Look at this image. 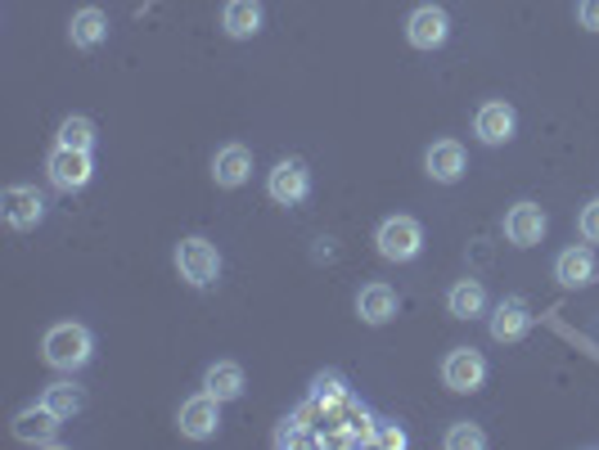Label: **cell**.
Wrapping results in <instances>:
<instances>
[{
    "label": "cell",
    "instance_id": "cell-1",
    "mask_svg": "<svg viewBox=\"0 0 599 450\" xmlns=\"http://www.w3.org/2000/svg\"><path fill=\"white\" fill-rule=\"evenodd\" d=\"M91 352H95V338H91V329H86V324H78V320L50 324V329H46V338H42V356H46V365H50V369H59V374L82 369V365L91 360Z\"/></svg>",
    "mask_w": 599,
    "mask_h": 450
},
{
    "label": "cell",
    "instance_id": "cell-2",
    "mask_svg": "<svg viewBox=\"0 0 599 450\" xmlns=\"http://www.w3.org/2000/svg\"><path fill=\"white\" fill-rule=\"evenodd\" d=\"M176 271H180V280L190 284V288H212L216 275H221V252H216V244L203 239V235L180 239V244H176Z\"/></svg>",
    "mask_w": 599,
    "mask_h": 450
},
{
    "label": "cell",
    "instance_id": "cell-3",
    "mask_svg": "<svg viewBox=\"0 0 599 450\" xmlns=\"http://www.w3.org/2000/svg\"><path fill=\"white\" fill-rule=\"evenodd\" d=\"M374 248L384 261H415L424 252V225L415 216H388L374 230Z\"/></svg>",
    "mask_w": 599,
    "mask_h": 450
},
{
    "label": "cell",
    "instance_id": "cell-4",
    "mask_svg": "<svg viewBox=\"0 0 599 450\" xmlns=\"http://www.w3.org/2000/svg\"><path fill=\"white\" fill-rule=\"evenodd\" d=\"M46 171H50V185L63 194L72 190H86L91 176H95V158L91 149H68V144H55V154L46 158Z\"/></svg>",
    "mask_w": 599,
    "mask_h": 450
},
{
    "label": "cell",
    "instance_id": "cell-5",
    "mask_svg": "<svg viewBox=\"0 0 599 450\" xmlns=\"http://www.w3.org/2000/svg\"><path fill=\"white\" fill-rule=\"evenodd\" d=\"M442 383L451 392H460V396L478 392L486 383V356L478 347H451L442 360Z\"/></svg>",
    "mask_w": 599,
    "mask_h": 450
},
{
    "label": "cell",
    "instance_id": "cell-6",
    "mask_svg": "<svg viewBox=\"0 0 599 450\" xmlns=\"http://www.w3.org/2000/svg\"><path fill=\"white\" fill-rule=\"evenodd\" d=\"M267 194H271L280 208L307 203V194H312V171H307V163H303V158H284V163H275L271 176H267Z\"/></svg>",
    "mask_w": 599,
    "mask_h": 450
},
{
    "label": "cell",
    "instance_id": "cell-7",
    "mask_svg": "<svg viewBox=\"0 0 599 450\" xmlns=\"http://www.w3.org/2000/svg\"><path fill=\"white\" fill-rule=\"evenodd\" d=\"M0 216H5L10 230H36V225L46 221V199H42V190H32V185H10V190L0 194Z\"/></svg>",
    "mask_w": 599,
    "mask_h": 450
},
{
    "label": "cell",
    "instance_id": "cell-8",
    "mask_svg": "<svg viewBox=\"0 0 599 450\" xmlns=\"http://www.w3.org/2000/svg\"><path fill=\"white\" fill-rule=\"evenodd\" d=\"M176 428L180 437H190V441H212L216 428H221V401L212 392H199L180 405V415H176Z\"/></svg>",
    "mask_w": 599,
    "mask_h": 450
},
{
    "label": "cell",
    "instance_id": "cell-9",
    "mask_svg": "<svg viewBox=\"0 0 599 450\" xmlns=\"http://www.w3.org/2000/svg\"><path fill=\"white\" fill-rule=\"evenodd\" d=\"M446 36H451V14L442 5H420L406 19V42L415 50H437V46H446Z\"/></svg>",
    "mask_w": 599,
    "mask_h": 450
},
{
    "label": "cell",
    "instance_id": "cell-10",
    "mask_svg": "<svg viewBox=\"0 0 599 450\" xmlns=\"http://www.w3.org/2000/svg\"><path fill=\"white\" fill-rule=\"evenodd\" d=\"M514 131H518V112H514L505 99H486V104L473 112V135H478L482 144L501 149V144L514 140Z\"/></svg>",
    "mask_w": 599,
    "mask_h": 450
},
{
    "label": "cell",
    "instance_id": "cell-11",
    "mask_svg": "<svg viewBox=\"0 0 599 450\" xmlns=\"http://www.w3.org/2000/svg\"><path fill=\"white\" fill-rule=\"evenodd\" d=\"M545 208L541 203H532V199H522V203H514L509 212H505V239L514 244V248H537L541 239H545Z\"/></svg>",
    "mask_w": 599,
    "mask_h": 450
},
{
    "label": "cell",
    "instance_id": "cell-12",
    "mask_svg": "<svg viewBox=\"0 0 599 450\" xmlns=\"http://www.w3.org/2000/svg\"><path fill=\"white\" fill-rule=\"evenodd\" d=\"M59 415L46 405V401H36V405H23L19 415H14V437L19 441H27V446H55V437H59Z\"/></svg>",
    "mask_w": 599,
    "mask_h": 450
},
{
    "label": "cell",
    "instance_id": "cell-13",
    "mask_svg": "<svg viewBox=\"0 0 599 450\" xmlns=\"http://www.w3.org/2000/svg\"><path fill=\"white\" fill-rule=\"evenodd\" d=\"M595 275H599V261H595L590 244H573V248H564L554 257V280L564 288H586Z\"/></svg>",
    "mask_w": 599,
    "mask_h": 450
},
{
    "label": "cell",
    "instance_id": "cell-14",
    "mask_svg": "<svg viewBox=\"0 0 599 450\" xmlns=\"http://www.w3.org/2000/svg\"><path fill=\"white\" fill-rule=\"evenodd\" d=\"M486 324H492L496 343H518V338L532 333V311L522 297H505V303H496V311L486 316Z\"/></svg>",
    "mask_w": 599,
    "mask_h": 450
},
{
    "label": "cell",
    "instance_id": "cell-15",
    "mask_svg": "<svg viewBox=\"0 0 599 450\" xmlns=\"http://www.w3.org/2000/svg\"><path fill=\"white\" fill-rule=\"evenodd\" d=\"M424 171L437 185H456L465 176V144L460 140H433L428 154H424Z\"/></svg>",
    "mask_w": 599,
    "mask_h": 450
},
{
    "label": "cell",
    "instance_id": "cell-16",
    "mask_svg": "<svg viewBox=\"0 0 599 450\" xmlns=\"http://www.w3.org/2000/svg\"><path fill=\"white\" fill-rule=\"evenodd\" d=\"M252 176V154L244 144H221L216 158H212V180L221 185V190H239V185H248Z\"/></svg>",
    "mask_w": 599,
    "mask_h": 450
},
{
    "label": "cell",
    "instance_id": "cell-17",
    "mask_svg": "<svg viewBox=\"0 0 599 450\" xmlns=\"http://www.w3.org/2000/svg\"><path fill=\"white\" fill-rule=\"evenodd\" d=\"M397 288L392 284H379V280H374V284H365L361 293H356V316L365 320V324H388L392 316H397Z\"/></svg>",
    "mask_w": 599,
    "mask_h": 450
},
{
    "label": "cell",
    "instance_id": "cell-18",
    "mask_svg": "<svg viewBox=\"0 0 599 450\" xmlns=\"http://www.w3.org/2000/svg\"><path fill=\"white\" fill-rule=\"evenodd\" d=\"M68 42L78 46V50H95V46H104V42H108V14L95 10V5L78 10V14H72V23H68Z\"/></svg>",
    "mask_w": 599,
    "mask_h": 450
},
{
    "label": "cell",
    "instance_id": "cell-19",
    "mask_svg": "<svg viewBox=\"0 0 599 450\" xmlns=\"http://www.w3.org/2000/svg\"><path fill=\"white\" fill-rule=\"evenodd\" d=\"M261 0H226V10H221V27H226L235 42H248V36L261 32Z\"/></svg>",
    "mask_w": 599,
    "mask_h": 450
},
{
    "label": "cell",
    "instance_id": "cell-20",
    "mask_svg": "<svg viewBox=\"0 0 599 450\" xmlns=\"http://www.w3.org/2000/svg\"><path fill=\"white\" fill-rule=\"evenodd\" d=\"M446 311H451L456 320L486 316V288H482V280H456L451 293H446Z\"/></svg>",
    "mask_w": 599,
    "mask_h": 450
},
{
    "label": "cell",
    "instance_id": "cell-21",
    "mask_svg": "<svg viewBox=\"0 0 599 450\" xmlns=\"http://www.w3.org/2000/svg\"><path fill=\"white\" fill-rule=\"evenodd\" d=\"M203 392H212L216 401H239V396H244V365H235V360H216V365H208V374H203Z\"/></svg>",
    "mask_w": 599,
    "mask_h": 450
},
{
    "label": "cell",
    "instance_id": "cell-22",
    "mask_svg": "<svg viewBox=\"0 0 599 450\" xmlns=\"http://www.w3.org/2000/svg\"><path fill=\"white\" fill-rule=\"evenodd\" d=\"M42 401L55 410L59 419H72V415H82V410H86V392L72 388V383H50V388L42 392Z\"/></svg>",
    "mask_w": 599,
    "mask_h": 450
},
{
    "label": "cell",
    "instance_id": "cell-23",
    "mask_svg": "<svg viewBox=\"0 0 599 450\" xmlns=\"http://www.w3.org/2000/svg\"><path fill=\"white\" fill-rule=\"evenodd\" d=\"M352 392H348V383H343V374H316V383H312V401L320 405V410H339L343 401H348Z\"/></svg>",
    "mask_w": 599,
    "mask_h": 450
},
{
    "label": "cell",
    "instance_id": "cell-24",
    "mask_svg": "<svg viewBox=\"0 0 599 450\" xmlns=\"http://www.w3.org/2000/svg\"><path fill=\"white\" fill-rule=\"evenodd\" d=\"M442 446H446V450H482V446H486V433H482L478 424L460 419V424H451V428H446Z\"/></svg>",
    "mask_w": 599,
    "mask_h": 450
},
{
    "label": "cell",
    "instance_id": "cell-25",
    "mask_svg": "<svg viewBox=\"0 0 599 450\" xmlns=\"http://www.w3.org/2000/svg\"><path fill=\"white\" fill-rule=\"evenodd\" d=\"M59 144H68V149H95V122L91 118H63Z\"/></svg>",
    "mask_w": 599,
    "mask_h": 450
},
{
    "label": "cell",
    "instance_id": "cell-26",
    "mask_svg": "<svg viewBox=\"0 0 599 450\" xmlns=\"http://www.w3.org/2000/svg\"><path fill=\"white\" fill-rule=\"evenodd\" d=\"M374 446H384V450H406V433H401L392 419H374Z\"/></svg>",
    "mask_w": 599,
    "mask_h": 450
},
{
    "label": "cell",
    "instance_id": "cell-27",
    "mask_svg": "<svg viewBox=\"0 0 599 450\" xmlns=\"http://www.w3.org/2000/svg\"><path fill=\"white\" fill-rule=\"evenodd\" d=\"M577 230H582V239H586V244H599V199H590V203L582 208V216H577Z\"/></svg>",
    "mask_w": 599,
    "mask_h": 450
},
{
    "label": "cell",
    "instance_id": "cell-28",
    "mask_svg": "<svg viewBox=\"0 0 599 450\" xmlns=\"http://www.w3.org/2000/svg\"><path fill=\"white\" fill-rule=\"evenodd\" d=\"M577 19H582L586 32H599V0H582V5H577Z\"/></svg>",
    "mask_w": 599,
    "mask_h": 450
}]
</instances>
